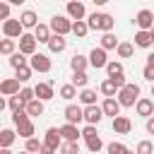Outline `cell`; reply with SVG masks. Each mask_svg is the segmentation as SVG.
<instances>
[{"mask_svg":"<svg viewBox=\"0 0 154 154\" xmlns=\"http://www.w3.org/2000/svg\"><path fill=\"white\" fill-rule=\"evenodd\" d=\"M0 154H14V152H10V149H0Z\"/></svg>","mask_w":154,"mask_h":154,"instance_id":"obj_54","label":"cell"},{"mask_svg":"<svg viewBox=\"0 0 154 154\" xmlns=\"http://www.w3.org/2000/svg\"><path fill=\"white\" fill-rule=\"evenodd\" d=\"M72 34H75L77 38H84V36L89 34V24H87L84 19H77V22H72Z\"/></svg>","mask_w":154,"mask_h":154,"instance_id":"obj_30","label":"cell"},{"mask_svg":"<svg viewBox=\"0 0 154 154\" xmlns=\"http://www.w3.org/2000/svg\"><path fill=\"white\" fill-rule=\"evenodd\" d=\"M19 22H22V26H24V29H36V26L41 24L34 10H24V12L19 14Z\"/></svg>","mask_w":154,"mask_h":154,"instance_id":"obj_20","label":"cell"},{"mask_svg":"<svg viewBox=\"0 0 154 154\" xmlns=\"http://www.w3.org/2000/svg\"><path fill=\"white\" fill-rule=\"evenodd\" d=\"M106 152H108V154H125L128 147H125L123 142H111V144L106 147Z\"/></svg>","mask_w":154,"mask_h":154,"instance_id":"obj_44","label":"cell"},{"mask_svg":"<svg viewBox=\"0 0 154 154\" xmlns=\"http://www.w3.org/2000/svg\"><path fill=\"white\" fill-rule=\"evenodd\" d=\"M46 101H41V99H34V101H29L26 103V113L34 118V116H43V111H46V106H43Z\"/></svg>","mask_w":154,"mask_h":154,"instance_id":"obj_27","label":"cell"},{"mask_svg":"<svg viewBox=\"0 0 154 154\" xmlns=\"http://www.w3.org/2000/svg\"><path fill=\"white\" fill-rule=\"evenodd\" d=\"M135 24H137V29H142V31H152V26H154V12L152 10H140L137 14H135Z\"/></svg>","mask_w":154,"mask_h":154,"instance_id":"obj_7","label":"cell"},{"mask_svg":"<svg viewBox=\"0 0 154 154\" xmlns=\"http://www.w3.org/2000/svg\"><path fill=\"white\" fill-rule=\"evenodd\" d=\"M137 154H154V142L152 140H142V142H137V149H135Z\"/></svg>","mask_w":154,"mask_h":154,"instance_id":"obj_41","label":"cell"},{"mask_svg":"<svg viewBox=\"0 0 154 154\" xmlns=\"http://www.w3.org/2000/svg\"><path fill=\"white\" fill-rule=\"evenodd\" d=\"M89 65L91 67H96V70H106V65H108V55H106V51L99 46V48H91L89 51Z\"/></svg>","mask_w":154,"mask_h":154,"instance_id":"obj_8","label":"cell"},{"mask_svg":"<svg viewBox=\"0 0 154 154\" xmlns=\"http://www.w3.org/2000/svg\"><path fill=\"white\" fill-rule=\"evenodd\" d=\"M55 152H58V149H53V147H48V144L41 147V154H55Z\"/></svg>","mask_w":154,"mask_h":154,"instance_id":"obj_50","label":"cell"},{"mask_svg":"<svg viewBox=\"0 0 154 154\" xmlns=\"http://www.w3.org/2000/svg\"><path fill=\"white\" fill-rule=\"evenodd\" d=\"M41 147H43V142H38L36 137H29V140L24 142V149H26L29 154H38V152H41Z\"/></svg>","mask_w":154,"mask_h":154,"instance_id":"obj_39","label":"cell"},{"mask_svg":"<svg viewBox=\"0 0 154 154\" xmlns=\"http://www.w3.org/2000/svg\"><path fill=\"white\" fill-rule=\"evenodd\" d=\"M2 34H5V38H22L24 26L19 19H7V22H2Z\"/></svg>","mask_w":154,"mask_h":154,"instance_id":"obj_6","label":"cell"},{"mask_svg":"<svg viewBox=\"0 0 154 154\" xmlns=\"http://www.w3.org/2000/svg\"><path fill=\"white\" fill-rule=\"evenodd\" d=\"M29 65H31L34 72H51V67H53V63H51V58L46 53H34L29 58Z\"/></svg>","mask_w":154,"mask_h":154,"instance_id":"obj_5","label":"cell"},{"mask_svg":"<svg viewBox=\"0 0 154 154\" xmlns=\"http://www.w3.org/2000/svg\"><path fill=\"white\" fill-rule=\"evenodd\" d=\"M142 77H144L147 82H154V65H144V70H142Z\"/></svg>","mask_w":154,"mask_h":154,"instance_id":"obj_47","label":"cell"},{"mask_svg":"<svg viewBox=\"0 0 154 154\" xmlns=\"http://www.w3.org/2000/svg\"><path fill=\"white\" fill-rule=\"evenodd\" d=\"M48 26H51V31L58 34V36H67V34L72 31V22H70V17H65V14H53L51 22H48Z\"/></svg>","mask_w":154,"mask_h":154,"instance_id":"obj_4","label":"cell"},{"mask_svg":"<svg viewBox=\"0 0 154 154\" xmlns=\"http://www.w3.org/2000/svg\"><path fill=\"white\" fill-rule=\"evenodd\" d=\"M65 48H67V38H65V36L53 34V38L48 41V51H51V53H63Z\"/></svg>","mask_w":154,"mask_h":154,"instance_id":"obj_24","label":"cell"},{"mask_svg":"<svg viewBox=\"0 0 154 154\" xmlns=\"http://www.w3.org/2000/svg\"><path fill=\"white\" fill-rule=\"evenodd\" d=\"M70 67H72V72H87V67H89V55L75 53V55L70 58Z\"/></svg>","mask_w":154,"mask_h":154,"instance_id":"obj_21","label":"cell"},{"mask_svg":"<svg viewBox=\"0 0 154 154\" xmlns=\"http://www.w3.org/2000/svg\"><path fill=\"white\" fill-rule=\"evenodd\" d=\"M34 91H36V99H41V101H51L55 94H53V82L48 79V82H38L36 87H34Z\"/></svg>","mask_w":154,"mask_h":154,"instance_id":"obj_16","label":"cell"},{"mask_svg":"<svg viewBox=\"0 0 154 154\" xmlns=\"http://www.w3.org/2000/svg\"><path fill=\"white\" fill-rule=\"evenodd\" d=\"M152 36H154V26H152Z\"/></svg>","mask_w":154,"mask_h":154,"instance_id":"obj_58","label":"cell"},{"mask_svg":"<svg viewBox=\"0 0 154 154\" xmlns=\"http://www.w3.org/2000/svg\"><path fill=\"white\" fill-rule=\"evenodd\" d=\"M17 48H19V43H14V38H2L0 41V53L2 55H12V53H17Z\"/></svg>","mask_w":154,"mask_h":154,"instance_id":"obj_31","label":"cell"},{"mask_svg":"<svg viewBox=\"0 0 154 154\" xmlns=\"http://www.w3.org/2000/svg\"><path fill=\"white\" fill-rule=\"evenodd\" d=\"M125 154H137V152H130V149H128V152H125Z\"/></svg>","mask_w":154,"mask_h":154,"instance_id":"obj_56","label":"cell"},{"mask_svg":"<svg viewBox=\"0 0 154 154\" xmlns=\"http://www.w3.org/2000/svg\"><path fill=\"white\" fill-rule=\"evenodd\" d=\"M67 5V17L70 19H84L87 17V10H84V2L82 0H70V2H65Z\"/></svg>","mask_w":154,"mask_h":154,"instance_id":"obj_11","label":"cell"},{"mask_svg":"<svg viewBox=\"0 0 154 154\" xmlns=\"http://www.w3.org/2000/svg\"><path fill=\"white\" fill-rule=\"evenodd\" d=\"M77 89H84L87 87V82H89V77H87V72H72V79H70Z\"/></svg>","mask_w":154,"mask_h":154,"instance_id":"obj_37","label":"cell"},{"mask_svg":"<svg viewBox=\"0 0 154 154\" xmlns=\"http://www.w3.org/2000/svg\"><path fill=\"white\" fill-rule=\"evenodd\" d=\"M147 132H149V135H154V116H152V118H147Z\"/></svg>","mask_w":154,"mask_h":154,"instance_id":"obj_49","label":"cell"},{"mask_svg":"<svg viewBox=\"0 0 154 154\" xmlns=\"http://www.w3.org/2000/svg\"><path fill=\"white\" fill-rule=\"evenodd\" d=\"M103 116H106V113H103L101 106H96V103H94V106H84V123H87V125H99V123L103 120Z\"/></svg>","mask_w":154,"mask_h":154,"instance_id":"obj_9","label":"cell"},{"mask_svg":"<svg viewBox=\"0 0 154 154\" xmlns=\"http://www.w3.org/2000/svg\"><path fill=\"white\" fill-rule=\"evenodd\" d=\"M130 130H132V120H130L128 116L113 118V132H116V135H128Z\"/></svg>","mask_w":154,"mask_h":154,"instance_id":"obj_18","label":"cell"},{"mask_svg":"<svg viewBox=\"0 0 154 154\" xmlns=\"http://www.w3.org/2000/svg\"><path fill=\"white\" fill-rule=\"evenodd\" d=\"M87 24H89V29L106 34V31H111V29L116 26V19H113L108 12H94V14L87 17Z\"/></svg>","mask_w":154,"mask_h":154,"instance_id":"obj_1","label":"cell"},{"mask_svg":"<svg viewBox=\"0 0 154 154\" xmlns=\"http://www.w3.org/2000/svg\"><path fill=\"white\" fill-rule=\"evenodd\" d=\"M152 96H154V82H152Z\"/></svg>","mask_w":154,"mask_h":154,"instance_id":"obj_57","label":"cell"},{"mask_svg":"<svg viewBox=\"0 0 154 154\" xmlns=\"http://www.w3.org/2000/svg\"><path fill=\"white\" fill-rule=\"evenodd\" d=\"M65 2H70V0H65Z\"/></svg>","mask_w":154,"mask_h":154,"instance_id":"obj_59","label":"cell"},{"mask_svg":"<svg viewBox=\"0 0 154 154\" xmlns=\"http://www.w3.org/2000/svg\"><path fill=\"white\" fill-rule=\"evenodd\" d=\"M77 99H79V101H82L84 106H94V103H96V91H94V89H87V87H84V89L79 91V96H77Z\"/></svg>","mask_w":154,"mask_h":154,"instance_id":"obj_32","label":"cell"},{"mask_svg":"<svg viewBox=\"0 0 154 154\" xmlns=\"http://www.w3.org/2000/svg\"><path fill=\"white\" fill-rule=\"evenodd\" d=\"M82 120H84V108H82V106H75V103L65 106V123L79 125Z\"/></svg>","mask_w":154,"mask_h":154,"instance_id":"obj_10","label":"cell"},{"mask_svg":"<svg viewBox=\"0 0 154 154\" xmlns=\"http://www.w3.org/2000/svg\"><path fill=\"white\" fill-rule=\"evenodd\" d=\"M82 137H84V142H87V149H89L91 154H99V152H101V147H103V140L99 137V130H96V125H87V128L82 130Z\"/></svg>","mask_w":154,"mask_h":154,"instance_id":"obj_3","label":"cell"},{"mask_svg":"<svg viewBox=\"0 0 154 154\" xmlns=\"http://www.w3.org/2000/svg\"><path fill=\"white\" fill-rule=\"evenodd\" d=\"M0 17H2V22L12 19V17H10V2H5V0L0 2Z\"/></svg>","mask_w":154,"mask_h":154,"instance_id":"obj_46","label":"cell"},{"mask_svg":"<svg viewBox=\"0 0 154 154\" xmlns=\"http://www.w3.org/2000/svg\"><path fill=\"white\" fill-rule=\"evenodd\" d=\"M17 154H29V152H26V149H22V152H17Z\"/></svg>","mask_w":154,"mask_h":154,"instance_id":"obj_55","label":"cell"},{"mask_svg":"<svg viewBox=\"0 0 154 154\" xmlns=\"http://www.w3.org/2000/svg\"><path fill=\"white\" fill-rule=\"evenodd\" d=\"M152 43H154L152 31H142V29H137V34H135V46H137V48H149Z\"/></svg>","mask_w":154,"mask_h":154,"instance_id":"obj_22","label":"cell"},{"mask_svg":"<svg viewBox=\"0 0 154 154\" xmlns=\"http://www.w3.org/2000/svg\"><path fill=\"white\" fill-rule=\"evenodd\" d=\"M118 91H120V89H118V87H116V82H113V79H111V77H108V79H103V82H101V94H103V96H106V99H111V96H116V94H118Z\"/></svg>","mask_w":154,"mask_h":154,"instance_id":"obj_28","label":"cell"},{"mask_svg":"<svg viewBox=\"0 0 154 154\" xmlns=\"http://www.w3.org/2000/svg\"><path fill=\"white\" fill-rule=\"evenodd\" d=\"M63 142H65V140H63V135H60V128H48V130H46L43 144H48V147H53V149H60Z\"/></svg>","mask_w":154,"mask_h":154,"instance_id":"obj_12","label":"cell"},{"mask_svg":"<svg viewBox=\"0 0 154 154\" xmlns=\"http://www.w3.org/2000/svg\"><path fill=\"white\" fill-rule=\"evenodd\" d=\"M140 94H142L140 84L128 82V84H125V87L118 91V101H120V106H123V108H132V106L140 101Z\"/></svg>","mask_w":154,"mask_h":154,"instance_id":"obj_2","label":"cell"},{"mask_svg":"<svg viewBox=\"0 0 154 154\" xmlns=\"http://www.w3.org/2000/svg\"><path fill=\"white\" fill-rule=\"evenodd\" d=\"M116 53H118V58H132V53H135V43L120 41V46L116 48Z\"/></svg>","mask_w":154,"mask_h":154,"instance_id":"obj_33","label":"cell"},{"mask_svg":"<svg viewBox=\"0 0 154 154\" xmlns=\"http://www.w3.org/2000/svg\"><path fill=\"white\" fill-rule=\"evenodd\" d=\"M14 140H17V132L14 130H10V128L0 130V149H10Z\"/></svg>","mask_w":154,"mask_h":154,"instance_id":"obj_25","label":"cell"},{"mask_svg":"<svg viewBox=\"0 0 154 154\" xmlns=\"http://www.w3.org/2000/svg\"><path fill=\"white\" fill-rule=\"evenodd\" d=\"M118 46H120V41L116 38L113 31H106V34L101 36V48H103V51H113V48H118Z\"/></svg>","mask_w":154,"mask_h":154,"instance_id":"obj_26","label":"cell"},{"mask_svg":"<svg viewBox=\"0 0 154 154\" xmlns=\"http://www.w3.org/2000/svg\"><path fill=\"white\" fill-rule=\"evenodd\" d=\"M36 43H38V41H36V36H34V34H24V36L19 38V51H22L24 55H29V58H31V55L36 53Z\"/></svg>","mask_w":154,"mask_h":154,"instance_id":"obj_13","label":"cell"},{"mask_svg":"<svg viewBox=\"0 0 154 154\" xmlns=\"http://www.w3.org/2000/svg\"><path fill=\"white\" fill-rule=\"evenodd\" d=\"M91 2H94V5H96V7H103V5H106V2H108V0H91Z\"/></svg>","mask_w":154,"mask_h":154,"instance_id":"obj_51","label":"cell"},{"mask_svg":"<svg viewBox=\"0 0 154 154\" xmlns=\"http://www.w3.org/2000/svg\"><path fill=\"white\" fill-rule=\"evenodd\" d=\"M60 135L65 142H77V137H82V130L72 123H65V125H60Z\"/></svg>","mask_w":154,"mask_h":154,"instance_id":"obj_19","label":"cell"},{"mask_svg":"<svg viewBox=\"0 0 154 154\" xmlns=\"http://www.w3.org/2000/svg\"><path fill=\"white\" fill-rule=\"evenodd\" d=\"M38 154H41V152H38Z\"/></svg>","mask_w":154,"mask_h":154,"instance_id":"obj_60","label":"cell"},{"mask_svg":"<svg viewBox=\"0 0 154 154\" xmlns=\"http://www.w3.org/2000/svg\"><path fill=\"white\" fill-rule=\"evenodd\" d=\"M19 99H22L24 103H29V101H34V99H36V91H34V89H29V87H22Z\"/></svg>","mask_w":154,"mask_h":154,"instance_id":"obj_45","label":"cell"},{"mask_svg":"<svg viewBox=\"0 0 154 154\" xmlns=\"http://www.w3.org/2000/svg\"><path fill=\"white\" fill-rule=\"evenodd\" d=\"M58 152L60 154H79V144L77 142H63Z\"/></svg>","mask_w":154,"mask_h":154,"instance_id":"obj_43","label":"cell"},{"mask_svg":"<svg viewBox=\"0 0 154 154\" xmlns=\"http://www.w3.org/2000/svg\"><path fill=\"white\" fill-rule=\"evenodd\" d=\"M5 2H10V5H22L24 0H5Z\"/></svg>","mask_w":154,"mask_h":154,"instance_id":"obj_53","label":"cell"},{"mask_svg":"<svg viewBox=\"0 0 154 154\" xmlns=\"http://www.w3.org/2000/svg\"><path fill=\"white\" fill-rule=\"evenodd\" d=\"M101 108H103V113H106V116H111V118H118L123 106H120V101H118L116 96H111V99H103Z\"/></svg>","mask_w":154,"mask_h":154,"instance_id":"obj_17","label":"cell"},{"mask_svg":"<svg viewBox=\"0 0 154 154\" xmlns=\"http://www.w3.org/2000/svg\"><path fill=\"white\" fill-rule=\"evenodd\" d=\"M7 106H10V111L12 113H17V111H22V108H26V103L19 99V94H14V96H10L7 99Z\"/></svg>","mask_w":154,"mask_h":154,"instance_id":"obj_38","label":"cell"},{"mask_svg":"<svg viewBox=\"0 0 154 154\" xmlns=\"http://www.w3.org/2000/svg\"><path fill=\"white\" fill-rule=\"evenodd\" d=\"M26 120H31V116L26 113V108H22V111L12 113V123H14V128H17V125H22V123H26Z\"/></svg>","mask_w":154,"mask_h":154,"instance_id":"obj_42","label":"cell"},{"mask_svg":"<svg viewBox=\"0 0 154 154\" xmlns=\"http://www.w3.org/2000/svg\"><path fill=\"white\" fill-rule=\"evenodd\" d=\"M22 89H19V79L17 77H10V79H2L0 82V94L2 96H14V94H19Z\"/></svg>","mask_w":154,"mask_h":154,"instance_id":"obj_15","label":"cell"},{"mask_svg":"<svg viewBox=\"0 0 154 154\" xmlns=\"http://www.w3.org/2000/svg\"><path fill=\"white\" fill-rule=\"evenodd\" d=\"M147 65H154V53H149V55H147Z\"/></svg>","mask_w":154,"mask_h":154,"instance_id":"obj_52","label":"cell"},{"mask_svg":"<svg viewBox=\"0 0 154 154\" xmlns=\"http://www.w3.org/2000/svg\"><path fill=\"white\" fill-rule=\"evenodd\" d=\"M14 72H17L14 77H17L19 82H29V79H31V72H34V70H31V65H24V67H17Z\"/></svg>","mask_w":154,"mask_h":154,"instance_id":"obj_40","label":"cell"},{"mask_svg":"<svg viewBox=\"0 0 154 154\" xmlns=\"http://www.w3.org/2000/svg\"><path fill=\"white\" fill-rule=\"evenodd\" d=\"M111 79L116 82V87H118V89H123V87L128 84V82H125V75H118V77H111Z\"/></svg>","mask_w":154,"mask_h":154,"instance_id":"obj_48","label":"cell"},{"mask_svg":"<svg viewBox=\"0 0 154 154\" xmlns=\"http://www.w3.org/2000/svg\"><path fill=\"white\" fill-rule=\"evenodd\" d=\"M26 60H29V58H26L22 51H17V53H12V55H10V65H12L14 70H17V67H24V65H29Z\"/></svg>","mask_w":154,"mask_h":154,"instance_id":"obj_35","label":"cell"},{"mask_svg":"<svg viewBox=\"0 0 154 154\" xmlns=\"http://www.w3.org/2000/svg\"><path fill=\"white\" fill-rule=\"evenodd\" d=\"M135 111H137V116H142V118H152V116H154V101L147 99V96H140V101L135 103Z\"/></svg>","mask_w":154,"mask_h":154,"instance_id":"obj_14","label":"cell"},{"mask_svg":"<svg viewBox=\"0 0 154 154\" xmlns=\"http://www.w3.org/2000/svg\"><path fill=\"white\" fill-rule=\"evenodd\" d=\"M58 94H60V99H65V101H72L75 96H79V94H77V87H75L72 82H67V84H63Z\"/></svg>","mask_w":154,"mask_h":154,"instance_id":"obj_29","label":"cell"},{"mask_svg":"<svg viewBox=\"0 0 154 154\" xmlns=\"http://www.w3.org/2000/svg\"><path fill=\"white\" fill-rule=\"evenodd\" d=\"M106 72H108V77H118V75H123V63H118V60H108Z\"/></svg>","mask_w":154,"mask_h":154,"instance_id":"obj_36","label":"cell"},{"mask_svg":"<svg viewBox=\"0 0 154 154\" xmlns=\"http://www.w3.org/2000/svg\"><path fill=\"white\" fill-rule=\"evenodd\" d=\"M34 36H36V41H38V43H48V41L53 38V31H51V26H48V24H38V26L34 29Z\"/></svg>","mask_w":154,"mask_h":154,"instance_id":"obj_23","label":"cell"},{"mask_svg":"<svg viewBox=\"0 0 154 154\" xmlns=\"http://www.w3.org/2000/svg\"><path fill=\"white\" fill-rule=\"evenodd\" d=\"M34 123L31 120H26V123H22V125H17V135L19 137H24V140H29V137H34Z\"/></svg>","mask_w":154,"mask_h":154,"instance_id":"obj_34","label":"cell"}]
</instances>
